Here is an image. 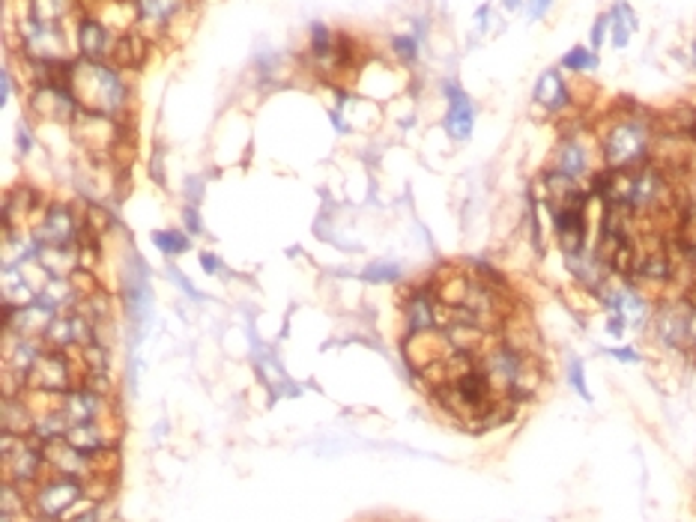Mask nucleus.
I'll return each mask as SVG.
<instances>
[{"label": "nucleus", "instance_id": "f257e3e1", "mask_svg": "<svg viewBox=\"0 0 696 522\" xmlns=\"http://www.w3.org/2000/svg\"><path fill=\"white\" fill-rule=\"evenodd\" d=\"M660 125L651 120L640 105H619L616 116H610L598 132V153L607 171H634L658 158Z\"/></svg>", "mask_w": 696, "mask_h": 522}, {"label": "nucleus", "instance_id": "f03ea898", "mask_svg": "<svg viewBox=\"0 0 696 522\" xmlns=\"http://www.w3.org/2000/svg\"><path fill=\"white\" fill-rule=\"evenodd\" d=\"M66 87L84 114L123 120L129 108V84L123 78V69L105 60H87V57L72 60L66 72Z\"/></svg>", "mask_w": 696, "mask_h": 522}, {"label": "nucleus", "instance_id": "7ed1b4c3", "mask_svg": "<svg viewBox=\"0 0 696 522\" xmlns=\"http://www.w3.org/2000/svg\"><path fill=\"white\" fill-rule=\"evenodd\" d=\"M601 167L603 165H601V153H598V141H589L577 129L562 134L547 162V171L565 176V180L580 182V185L592 182V176L598 173Z\"/></svg>", "mask_w": 696, "mask_h": 522}, {"label": "nucleus", "instance_id": "20e7f679", "mask_svg": "<svg viewBox=\"0 0 696 522\" xmlns=\"http://www.w3.org/2000/svg\"><path fill=\"white\" fill-rule=\"evenodd\" d=\"M19 42H21V52L30 60H39V63L69 60V33H66L63 24L39 21L24 12L19 19Z\"/></svg>", "mask_w": 696, "mask_h": 522}, {"label": "nucleus", "instance_id": "39448f33", "mask_svg": "<svg viewBox=\"0 0 696 522\" xmlns=\"http://www.w3.org/2000/svg\"><path fill=\"white\" fill-rule=\"evenodd\" d=\"M84 495V481L69 475H57L52 481H42L36 486V495H33V510L39 513L42 519H57L63 517L66 510H72L75 504L81 502Z\"/></svg>", "mask_w": 696, "mask_h": 522}, {"label": "nucleus", "instance_id": "423d86ee", "mask_svg": "<svg viewBox=\"0 0 696 522\" xmlns=\"http://www.w3.org/2000/svg\"><path fill=\"white\" fill-rule=\"evenodd\" d=\"M30 111L39 120H52V123H78L81 120V105L75 102V96L69 92L66 84H52L42 81L30 92Z\"/></svg>", "mask_w": 696, "mask_h": 522}, {"label": "nucleus", "instance_id": "0eeeda50", "mask_svg": "<svg viewBox=\"0 0 696 522\" xmlns=\"http://www.w3.org/2000/svg\"><path fill=\"white\" fill-rule=\"evenodd\" d=\"M589 204H574V206H550V224L556 233V242L562 254H574L589 245V215H586Z\"/></svg>", "mask_w": 696, "mask_h": 522}, {"label": "nucleus", "instance_id": "6e6552de", "mask_svg": "<svg viewBox=\"0 0 696 522\" xmlns=\"http://www.w3.org/2000/svg\"><path fill=\"white\" fill-rule=\"evenodd\" d=\"M72 367H69V358H66V349H52V352H42L36 358V365L30 367L28 379L24 385L33 391H52V394H63V391H72Z\"/></svg>", "mask_w": 696, "mask_h": 522}, {"label": "nucleus", "instance_id": "1a4fd4ad", "mask_svg": "<svg viewBox=\"0 0 696 522\" xmlns=\"http://www.w3.org/2000/svg\"><path fill=\"white\" fill-rule=\"evenodd\" d=\"M532 105L547 116H562L565 111H571L574 90H571V84L565 81L562 69H544L538 75L535 90H532Z\"/></svg>", "mask_w": 696, "mask_h": 522}, {"label": "nucleus", "instance_id": "9d476101", "mask_svg": "<svg viewBox=\"0 0 696 522\" xmlns=\"http://www.w3.org/2000/svg\"><path fill=\"white\" fill-rule=\"evenodd\" d=\"M57 409H61V415L69 421V427L72 424H90V421H102L108 412H111L105 394L90 389V385L63 391L61 400H57Z\"/></svg>", "mask_w": 696, "mask_h": 522}, {"label": "nucleus", "instance_id": "9b49d317", "mask_svg": "<svg viewBox=\"0 0 696 522\" xmlns=\"http://www.w3.org/2000/svg\"><path fill=\"white\" fill-rule=\"evenodd\" d=\"M75 39H78L81 57L108 63V60H114V48H117L120 33H114L111 24H105L102 19H96V15H84V19L78 21V33H75Z\"/></svg>", "mask_w": 696, "mask_h": 522}, {"label": "nucleus", "instance_id": "f8f14e48", "mask_svg": "<svg viewBox=\"0 0 696 522\" xmlns=\"http://www.w3.org/2000/svg\"><path fill=\"white\" fill-rule=\"evenodd\" d=\"M78 233H81V227H78V221H75L72 209L63 206V204H54V206L45 209L39 227L33 230V239H36L39 245L66 248V245H75Z\"/></svg>", "mask_w": 696, "mask_h": 522}, {"label": "nucleus", "instance_id": "ddd939ff", "mask_svg": "<svg viewBox=\"0 0 696 522\" xmlns=\"http://www.w3.org/2000/svg\"><path fill=\"white\" fill-rule=\"evenodd\" d=\"M125 310H129L132 323L138 328H144L153 317V290H150V277L144 269V260H132L129 275H125Z\"/></svg>", "mask_w": 696, "mask_h": 522}, {"label": "nucleus", "instance_id": "4468645a", "mask_svg": "<svg viewBox=\"0 0 696 522\" xmlns=\"http://www.w3.org/2000/svg\"><path fill=\"white\" fill-rule=\"evenodd\" d=\"M442 92H446V102H449L442 125H446L451 141L464 144L475 129V102L464 87H457V84H442Z\"/></svg>", "mask_w": 696, "mask_h": 522}, {"label": "nucleus", "instance_id": "2eb2a0df", "mask_svg": "<svg viewBox=\"0 0 696 522\" xmlns=\"http://www.w3.org/2000/svg\"><path fill=\"white\" fill-rule=\"evenodd\" d=\"M132 6H135V24L150 36H162L186 12V0H132Z\"/></svg>", "mask_w": 696, "mask_h": 522}, {"label": "nucleus", "instance_id": "dca6fc26", "mask_svg": "<svg viewBox=\"0 0 696 522\" xmlns=\"http://www.w3.org/2000/svg\"><path fill=\"white\" fill-rule=\"evenodd\" d=\"M66 442L93 457V454L111 448L114 436L105 427V421H90V424H72L69 430H66Z\"/></svg>", "mask_w": 696, "mask_h": 522}, {"label": "nucleus", "instance_id": "f3484780", "mask_svg": "<svg viewBox=\"0 0 696 522\" xmlns=\"http://www.w3.org/2000/svg\"><path fill=\"white\" fill-rule=\"evenodd\" d=\"M607 15H610V42H613V48L622 52V48H627V42H631L636 28H640V21H636V15L627 0H619Z\"/></svg>", "mask_w": 696, "mask_h": 522}, {"label": "nucleus", "instance_id": "a211bd4d", "mask_svg": "<svg viewBox=\"0 0 696 522\" xmlns=\"http://www.w3.org/2000/svg\"><path fill=\"white\" fill-rule=\"evenodd\" d=\"M36 430V415L21 398H6L4 400V433L28 436Z\"/></svg>", "mask_w": 696, "mask_h": 522}, {"label": "nucleus", "instance_id": "6ab92c4d", "mask_svg": "<svg viewBox=\"0 0 696 522\" xmlns=\"http://www.w3.org/2000/svg\"><path fill=\"white\" fill-rule=\"evenodd\" d=\"M601 66L598 60V52H592L589 45H574L568 48V54L559 60V69L562 72H571V75H589Z\"/></svg>", "mask_w": 696, "mask_h": 522}, {"label": "nucleus", "instance_id": "aec40b11", "mask_svg": "<svg viewBox=\"0 0 696 522\" xmlns=\"http://www.w3.org/2000/svg\"><path fill=\"white\" fill-rule=\"evenodd\" d=\"M153 242H156V248L162 251V254H182V251H189L191 248V242H189V236L186 233H177V230H156L153 233Z\"/></svg>", "mask_w": 696, "mask_h": 522}, {"label": "nucleus", "instance_id": "412c9836", "mask_svg": "<svg viewBox=\"0 0 696 522\" xmlns=\"http://www.w3.org/2000/svg\"><path fill=\"white\" fill-rule=\"evenodd\" d=\"M418 45H422V39L416 36H395L392 39V52H395V57H398V63H404V66H409V63H416L418 60Z\"/></svg>", "mask_w": 696, "mask_h": 522}, {"label": "nucleus", "instance_id": "4be33fe9", "mask_svg": "<svg viewBox=\"0 0 696 522\" xmlns=\"http://www.w3.org/2000/svg\"><path fill=\"white\" fill-rule=\"evenodd\" d=\"M362 277L368 284H395V281H401V269L392 263H374L365 269Z\"/></svg>", "mask_w": 696, "mask_h": 522}, {"label": "nucleus", "instance_id": "5701e85b", "mask_svg": "<svg viewBox=\"0 0 696 522\" xmlns=\"http://www.w3.org/2000/svg\"><path fill=\"white\" fill-rule=\"evenodd\" d=\"M568 382H571V389L580 394V398L589 403L592 400V391H589V385H586V367H583V361L580 358H571L568 361Z\"/></svg>", "mask_w": 696, "mask_h": 522}, {"label": "nucleus", "instance_id": "b1692460", "mask_svg": "<svg viewBox=\"0 0 696 522\" xmlns=\"http://www.w3.org/2000/svg\"><path fill=\"white\" fill-rule=\"evenodd\" d=\"M607 36H610V15L603 12V15H598V19H595L592 30H589V48H592V52H598Z\"/></svg>", "mask_w": 696, "mask_h": 522}, {"label": "nucleus", "instance_id": "393cba45", "mask_svg": "<svg viewBox=\"0 0 696 522\" xmlns=\"http://www.w3.org/2000/svg\"><path fill=\"white\" fill-rule=\"evenodd\" d=\"M603 325H607V334H613L616 341L625 338V332L631 328V319H627L625 314H607V319H603Z\"/></svg>", "mask_w": 696, "mask_h": 522}, {"label": "nucleus", "instance_id": "a878e982", "mask_svg": "<svg viewBox=\"0 0 696 522\" xmlns=\"http://www.w3.org/2000/svg\"><path fill=\"white\" fill-rule=\"evenodd\" d=\"M603 352H607L610 358L622 361V365H636V361H640V352H636L634 347H610V349H603Z\"/></svg>", "mask_w": 696, "mask_h": 522}, {"label": "nucleus", "instance_id": "bb28decb", "mask_svg": "<svg viewBox=\"0 0 696 522\" xmlns=\"http://www.w3.org/2000/svg\"><path fill=\"white\" fill-rule=\"evenodd\" d=\"M553 0H526V15H530L532 21H541L544 15L550 12Z\"/></svg>", "mask_w": 696, "mask_h": 522}, {"label": "nucleus", "instance_id": "cd10ccee", "mask_svg": "<svg viewBox=\"0 0 696 522\" xmlns=\"http://www.w3.org/2000/svg\"><path fill=\"white\" fill-rule=\"evenodd\" d=\"M15 144H19V156H28L33 149V138H30L28 125H19V129H15Z\"/></svg>", "mask_w": 696, "mask_h": 522}, {"label": "nucleus", "instance_id": "c85d7f7f", "mask_svg": "<svg viewBox=\"0 0 696 522\" xmlns=\"http://www.w3.org/2000/svg\"><path fill=\"white\" fill-rule=\"evenodd\" d=\"M167 275H171V277H174V281H177V284H180V290H182V293H189V296H191V299H200V293H198L195 287H191V281H189V277H182V275H180V272H177V269H174V266H171V269H167Z\"/></svg>", "mask_w": 696, "mask_h": 522}, {"label": "nucleus", "instance_id": "c756f323", "mask_svg": "<svg viewBox=\"0 0 696 522\" xmlns=\"http://www.w3.org/2000/svg\"><path fill=\"white\" fill-rule=\"evenodd\" d=\"M200 263H204V272H209V275H215L219 272V257H213V254H200Z\"/></svg>", "mask_w": 696, "mask_h": 522}, {"label": "nucleus", "instance_id": "7c9ffc66", "mask_svg": "<svg viewBox=\"0 0 696 522\" xmlns=\"http://www.w3.org/2000/svg\"><path fill=\"white\" fill-rule=\"evenodd\" d=\"M10 96H12V72L10 69H4V96H0V102H10Z\"/></svg>", "mask_w": 696, "mask_h": 522}, {"label": "nucleus", "instance_id": "2f4dec72", "mask_svg": "<svg viewBox=\"0 0 696 522\" xmlns=\"http://www.w3.org/2000/svg\"><path fill=\"white\" fill-rule=\"evenodd\" d=\"M488 15H490V6H482L475 12V21H478V30H488Z\"/></svg>", "mask_w": 696, "mask_h": 522}, {"label": "nucleus", "instance_id": "473e14b6", "mask_svg": "<svg viewBox=\"0 0 696 522\" xmlns=\"http://www.w3.org/2000/svg\"><path fill=\"white\" fill-rule=\"evenodd\" d=\"M186 221H189V230H191V233H198V230H200V221H198L195 209H186Z\"/></svg>", "mask_w": 696, "mask_h": 522}, {"label": "nucleus", "instance_id": "72a5a7b5", "mask_svg": "<svg viewBox=\"0 0 696 522\" xmlns=\"http://www.w3.org/2000/svg\"><path fill=\"white\" fill-rule=\"evenodd\" d=\"M502 6H506L508 12H514V10H520V6H523V0H502Z\"/></svg>", "mask_w": 696, "mask_h": 522}, {"label": "nucleus", "instance_id": "f704fd0d", "mask_svg": "<svg viewBox=\"0 0 696 522\" xmlns=\"http://www.w3.org/2000/svg\"><path fill=\"white\" fill-rule=\"evenodd\" d=\"M691 54H693V69H696V39H693V45H691Z\"/></svg>", "mask_w": 696, "mask_h": 522}]
</instances>
